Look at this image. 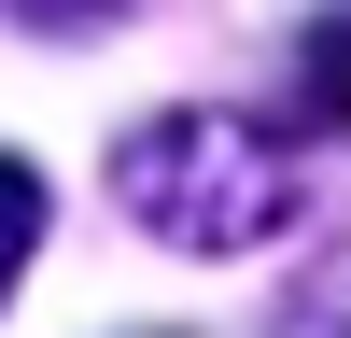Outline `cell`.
<instances>
[{
	"instance_id": "obj_1",
	"label": "cell",
	"mask_w": 351,
	"mask_h": 338,
	"mask_svg": "<svg viewBox=\"0 0 351 338\" xmlns=\"http://www.w3.org/2000/svg\"><path fill=\"white\" fill-rule=\"evenodd\" d=\"M112 197H127V225H155L183 254H253L309 212V169L253 113H155L112 141Z\"/></svg>"
},
{
	"instance_id": "obj_2",
	"label": "cell",
	"mask_w": 351,
	"mask_h": 338,
	"mask_svg": "<svg viewBox=\"0 0 351 338\" xmlns=\"http://www.w3.org/2000/svg\"><path fill=\"white\" fill-rule=\"evenodd\" d=\"M295 113L351 141V0H337V14L309 28V43H295Z\"/></svg>"
},
{
	"instance_id": "obj_3",
	"label": "cell",
	"mask_w": 351,
	"mask_h": 338,
	"mask_svg": "<svg viewBox=\"0 0 351 338\" xmlns=\"http://www.w3.org/2000/svg\"><path fill=\"white\" fill-rule=\"evenodd\" d=\"M28 254H43V169H14V155H0V296L28 282Z\"/></svg>"
},
{
	"instance_id": "obj_4",
	"label": "cell",
	"mask_w": 351,
	"mask_h": 338,
	"mask_svg": "<svg viewBox=\"0 0 351 338\" xmlns=\"http://www.w3.org/2000/svg\"><path fill=\"white\" fill-rule=\"evenodd\" d=\"M0 14H14V28H112L127 0H0Z\"/></svg>"
}]
</instances>
